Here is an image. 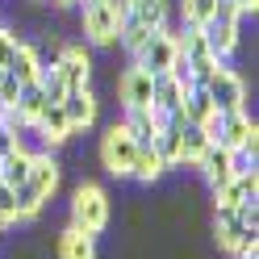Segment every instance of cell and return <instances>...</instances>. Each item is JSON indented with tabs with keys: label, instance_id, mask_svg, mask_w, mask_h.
I'll list each match as a JSON object with an SVG mask.
<instances>
[{
	"label": "cell",
	"instance_id": "obj_8",
	"mask_svg": "<svg viewBox=\"0 0 259 259\" xmlns=\"http://www.w3.org/2000/svg\"><path fill=\"white\" fill-rule=\"evenodd\" d=\"M59 109H63V117H67L71 130H88V125H96L101 101H96V92L88 84V88H67V92H63V101H59Z\"/></svg>",
	"mask_w": 259,
	"mask_h": 259
},
{
	"label": "cell",
	"instance_id": "obj_32",
	"mask_svg": "<svg viewBox=\"0 0 259 259\" xmlns=\"http://www.w3.org/2000/svg\"><path fill=\"white\" fill-rule=\"evenodd\" d=\"M17 147H21V134H13V130L0 125V159H5L9 151H17Z\"/></svg>",
	"mask_w": 259,
	"mask_h": 259
},
{
	"label": "cell",
	"instance_id": "obj_11",
	"mask_svg": "<svg viewBox=\"0 0 259 259\" xmlns=\"http://www.w3.org/2000/svg\"><path fill=\"white\" fill-rule=\"evenodd\" d=\"M59 180H63V167H59V159L51 155V151H42V155H34V163H29V188L38 192L42 201H51L55 192H59Z\"/></svg>",
	"mask_w": 259,
	"mask_h": 259
},
{
	"label": "cell",
	"instance_id": "obj_15",
	"mask_svg": "<svg viewBox=\"0 0 259 259\" xmlns=\"http://www.w3.org/2000/svg\"><path fill=\"white\" fill-rule=\"evenodd\" d=\"M184 92H188V88H184L171 71L155 75V88H151V109H155V113H176V109H180V101H184Z\"/></svg>",
	"mask_w": 259,
	"mask_h": 259
},
{
	"label": "cell",
	"instance_id": "obj_33",
	"mask_svg": "<svg viewBox=\"0 0 259 259\" xmlns=\"http://www.w3.org/2000/svg\"><path fill=\"white\" fill-rule=\"evenodd\" d=\"M234 5H238V13H255V9H259V0H234Z\"/></svg>",
	"mask_w": 259,
	"mask_h": 259
},
{
	"label": "cell",
	"instance_id": "obj_10",
	"mask_svg": "<svg viewBox=\"0 0 259 259\" xmlns=\"http://www.w3.org/2000/svg\"><path fill=\"white\" fill-rule=\"evenodd\" d=\"M121 25H147V29H167L171 25V0H125Z\"/></svg>",
	"mask_w": 259,
	"mask_h": 259
},
{
	"label": "cell",
	"instance_id": "obj_12",
	"mask_svg": "<svg viewBox=\"0 0 259 259\" xmlns=\"http://www.w3.org/2000/svg\"><path fill=\"white\" fill-rule=\"evenodd\" d=\"M29 130H34V134L42 138V147H46V151L63 147V142H67V138L75 134V130L67 125V117H63V109H59V105H46V109L38 113V121L29 125Z\"/></svg>",
	"mask_w": 259,
	"mask_h": 259
},
{
	"label": "cell",
	"instance_id": "obj_35",
	"mask_svg": "<svg viewBox=\"0 0 259 259\" xmlns=\"http://www.w3.org/2000/svg\"><path fill=\"white\" fill-rule=\"evenodd\" d=\"M0 234H5V222H0Z\"/></svg>",
	"mask_w": 259,
	"mask_h": 259
},
{
	"label": "cell",
	"instance_id": "obj_9",
	"mask_svg": "<svg viewBox=\"0 0 259 259\" xmlns=\"http://www.w3.org/2000/svg\"><path fill=\"white\" fill-rule=\"evenodd\" d=\"M55 67H59V75H63V88H88V84H92V55L84 51V46L63 42Z\"/></svg>",
	"mask_w": 259,
	"mask_h": 259
},
{
	"label": "cell",
	"instance_id": "obj_2",
	"mask_svg": "<svg viewBox=\"0 0 259 259\" xmlns=\"http://www.w3.org/2000/svg\"><path fill=\"white\" fill-rule=\"evenodd\" d=\"M113 218V205H109V192L101 184H79L75 197H71V226L84 234H101Z\"/></svg>",
	"mask_w": 259,
	"mask_h": 259
},
{
	"label": "cell",
	"instance_id": "obj_21",
	"mask_svg": "<svg viewBox=\"0 0 259 259\" xmlns=\"http://www.w3.org/2000/svg\"><path fill=\"white\" fill-rule=\"evenodd\" d=\"M38 67H42V59H38V46L21 38L17 55H13V63H9L5 71H9L13 79H17V84H29V79H38Z\"/></svg>",
	"mask_w": 259,
	"mask_h": 259
},
{
	"label": "cell",
	"instance_id": "obj_13",
	"mask_svg": "<svg viewBox=\"0 0 259 259\" xmlns=\"http://www.w3.org/2000/svg\"><path fill=\"white\" fill-rule=\"evenodd\" d=\"M201 29H205V42H209V51H213L218 63H226V59L238 51V38H242V25H238V21H222V17H213V21L201 25Z\"/></svg>",
	"mask_w": 259,
	"mask_h": 259
},
{
	"label": "cell",
	"instance_id": "obj_18",
	"mask_svg": "<svg viewBox=\"0 0 259 259\" xmlns=\"http://www.w3.org/2000/svg\"><path fill=\"white\" fill-rule=\"evenodd\" d=\"M29 163H34V151H25V147L9 151L5 159H0V184H9V188H21V184L29 180Z\"/></svg>",
	"mask_w": 259,
	"mask_h": 259
},
{
	"label": "cell",
	"instance_id": "obj_24",
	"mask_svg": "<svg viewBox=\"0 0 259 259\" xmlns=\"http://www.w3.org/2000/svg\"><path fill=\"white\" fill-rule=\"evenodd\" d=\"M171 9L180 13L184 25H209L218 13V0H171Z\"/></svg>",
	"mask_w": 259,
	"mask_h": 259
},
{
	"label": "cell",
	"instance_id": "obj_28",
	"mask_svg": "<svg viewBox=\"0 0 259 259\" xmlns=\"http://www.w3.org/2000/svg\"><path fill=\"white\" fill-rule=\"evenodd\" d=\"M17 46H21V34L13 25H0V71L13 63V55H17Z\"/></svg>",
	"mask_w": 259,
	"mask_h": 259
},
{
	"label": "cell",
	"instance_id": "obj_30",
	"mask_svg": "<svg viewBox=\"0 0 259 259\" xmlns=\"http://www.w3.org/2000/svg\"><path fill=\"white\" fill-rule=\"evenodd\" d=\"M230 176H255V155L251 151H230Z\"/></svg>",
	"mask_w": 259,
	"mask_h": 259
},
{
	"label": "cell",
	"instance_id": "obj_19",
	"mask_svg": "<svg viewBox=\"0 0 259 259\" xmlns=\"http://www.w3.org/2000/svg\"><path fill=\"white\" fill-rule=\"evenodd\" d=\"M59 259H96V234H84L67 226L59 234Z\"/></svg>",
	"mask_w": 259,
	"mask_h": 259
},
{
	"label": "cell",
	"instance_id": "obj_5",
	"mask_svg": "<svg viewBox=\"0 0 259 259\" xmlns=\"http://www.w3.org/2000/svg\"><path fill=\"white\" fill-rule=\"evenodd\" d=\"M134 159H138V142L130 138V130L121 121H113L105 130V138H101V163H105V171L109 176H130Z\"/></svg>",
	"mask_w": 259,
	"mask_h": 259
},
{
	"label": "cell",
	"instance_id": "obj_16",
	"mask_svg": "<svg viewBox=\"0 0 259 259\" xmlns=\"http://www.w3.org/2000/svg\"><path fill=\"white\" fill-rule=\"evenodd\" d=\"M121 125L130 130V138H134L138 147H151L155 134H159V113L155 109H125Z\"/></svg>",
	"mask_w": 259,
	"mask_h": 259
},
{
	"label": "cell",
	"instance_id": "obj_23",
	"mask_svg": "<svg viewBox=\"0 0 259 259\" xmlns=\"http://www.w3.org/2000/svg\"><path fill=\"white\" fill-rule=\"evenodd\" d=\"M151 151L163 159V167H180V125H159V134L151 142Z\"/></svg>",
	"mask_w": 259,
	"mask_h": 259
},
{
	"label": "cell",
	"instance_id": "obj_31",
	"mask_svg": "<svg viewBox=\"0 0 259 259\" xmlns=\"http://www.w3.org/2000/svg\"><path fill=\"white\" fill-rule=\"evenodd\" d=\"M17 92H21V84H17L9 71H0V109H13V105H17Z\"/></svg>",
	"mask_w": 259,
	"mask_h": 259
},
{
	"label": "cell",
	"instance_id": "obj_17",
	"mask_svg": "<svg viewBox=\"0 0 259 259\" xmlns=\"http://www.w3.org/2000/svg\"><path fill=\"white\" fill-rule=\"evenodd\" d=\"M213 113H218V109H213V101H209V92H205L201 84L184 92V101H180V117H184V125H205Z\"/></svg>",
	"mask_w": 259,
	"mask_h": 259
},
{
	"label": "cell",
	"instance_id": "obj_36",
	"mask_svg": "<svg viewBox=\"0 0 259 259\" xmlns=\"http://www.w3.org/2000/svg\"><path fill=\"white\" fill-rule=\"evenodd\" d=\"M34 5H42V0H34Z\"/></svg>",
	"mask_w": 259,
	"mask_h": 259
},
{
	"label": "cell",
	"instance_id": "obj_6",
	"mask_svg": "<svg viewBox=\"0 0 259 259\" xmlns=\"http://www.w3.org/2000/svg\"><path fill=\"white\" fill-rule=\"evenodd\" d=\"M176 59H180V42H176V29L167 25V29H155L151 42L142 46V55L134 63H138V67H147L151 75H163V71H171Z\"/></svg>",
	"mask_w": 259,
	"mask_h": 259
},
{
	"label": "cell",
	"instance_id": "obj_22",
	"mask_svg": "<svg viewBox=\"0 0 259 259\" xmlns=\"http://www.w3.org/2000/svg\"><path fill=\"white\" fill-rule=\"evenodd\" d=\"M13 109H17V117L25 121V130L38 121V113L46 109V92H42V84H38V79L21 84V92H17V105H13Z\"/></svg>",
	"mask_w": 259,
	"mask_h": 259
},
{
	"label": "cell",
	"instance_id": "obj_3",
	"mask_svg": "<svg viewBox=\"0 0 259 259\" xmlns=\"http://www.w3.org/2000/svg\"><path fill=\"white\" fill-rule=\"evenodd\" d=\"M79 29H84V38L92 46H109V42H117V5L113 0H79Z\"/></svg>",
	"mask_w": 259,
	"mask_h": 259
},
{
	"label": "cell",
	"instance_id": "obj_27",
	"mask_svg": "<svg viewBox=\"0 0 259 259\" xmlns=\"http://www.w3.org/2000/svg\"><path fill=\"white\" fill-rule=\"evenodd\" d=\"M42 205H46V201H42L29 184H21V188H17V222H34V218L42 213Z\"/></svg>",
	"mask_w": 259,
	"mask_h": 259
},
{
	"label": "cell",
	"instance_id": "obj_25",
	"mask_svg": "<svg viewBox=\"0 0 259 259\" xmlns=\"http://www.w3.org/2000/svg\"><path fill=\"white\" fill-rule=\"evenodd\" d=\"M163 171H167V167H163V159H159L151 147H138V159H134V167H130V176H134V180H142V184H155Z\"/></svg>",
	"mask_w": 259,
	"mask_h": 259
},
{
	"label": "cell",
	"instance_id": "obj_34",
	"mask_svg": "<svg viewBox=\"0 0 259 259\" xmlns=\"http://www.w3.org/2000/svg\"><path fill=\"white\" fill-rule=\"evenodd\" d=\"M55 9H71V5H79V0H51Z\"/></svg>",
	"mask_w": 259,
	"mask_h": 259
},
{
	"label": "cell",
	"instance_id": "obj_14",
	"mask_svg": "<svg viewBox=\"0 0 259 259\" xmlns=\"http://www.w3.org/2000/svg\"><path fill=\"white\" fill-rule=\"evenodd\" d=\"M197 167H201V176L209 180V188H213V192L234 180V176H230V151L218 147V142H209V151L197 159Z\"/></svg>",
	"mask_w": 259,
	"mask_h": 259
},
{
	"label": "cell",
	"instance_id": "obj_20",
	"mask_svg": "<svg viewBox=\"0 0 259 259\" xmlns=\"http://www.w3.org/2000/svg\"><path fill=\"white\" fill-rule=\"evenodd\" d=\"M209 138L205 125H180V167H197V159L209 151Z\"/></svg>",
	"mask_w": 259,
	"mask_h": 259
},
{
	"label": "cell",
	"instance_id": "obj_7",
	"mask_svg": "<svg viewBox=\"0 0 259 259\" xmlns=\"http://www.w3.org/2000/svg\"><path fill=\"white\" fill-rule=\"evenodd\" d=\"M151 88H155V75L147 67H138V63H130V67L117 75V101H121V109H151Z\"/></svg>",
	"mask_w": 259,
	"mask_h": 259
},
{
	"label": "cell",
	"instance_id": "obj_26",
	"mask_svg": "<svg viewBox=\"0 0 259 259\" xmlns=\"http://www.w3.org/2000/svg\"><path fill=\"white\" fill-rule=\"evenodd\" d=\"M247 234H255V226L238 222V213H234L226 226H218V247H222V251H234V247H238V242L247 238Z\"/></svg>",
	"mask_w": 259,
	"mask_h": 259
},
{
	"label": "cell",
	"instance_id": "obj_29",
	"mask_svg": "<svg viewBox=\"0 0 259 259\" xmlns=\"http://www.w3.org/2000/svg\"><path fill=\"white\" fill-rule=\"evenodd\" d=\"M0 222H17V188H9V184H0Z\"/></svg>",
	"mask_w": 259,
	"mask_h": 259
},
{
	"label": "cell",
	"instance_id": "obj_1",
	"mask_svg": "<svg viewBox=\"0 0 259 259\" xmlns=\"http://www.w3.org/2000/svg\"><path fill=\"white\" fill-rule=\"evenodd\" d=\"M205 134L218 142V147L226 151H251L259 147V130L251 121V113L247 109H234V113H213V117L205 121Z\"/></svg>",
	"mask_w": 259,
	"mask_h": 259
},
{
	"label": "cell",
	"instance_id": "obj_4",
	"mask_svg": "<svg viewBox=\"0 0 259 259\" xmlns=\"http://www.w3.org/2000/svg\"><path fill=\"white\" fill-rule=\"evenodd\" d=\"M201 88L209 92V101H213V109H218V113L247 109V79H242L234 67H226V63H222V67H218L213 75L205 79Z\"/></svg>",
	"mask_w": 259,
	"mask_h": 259
}]
</instances>
